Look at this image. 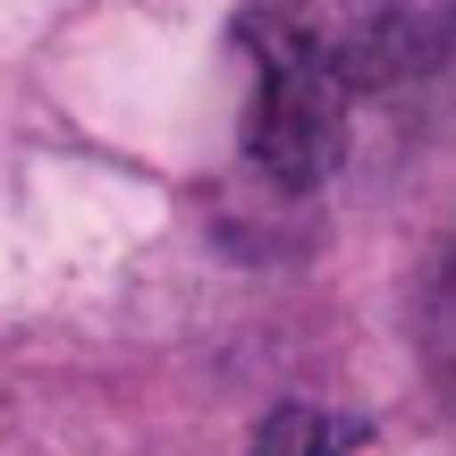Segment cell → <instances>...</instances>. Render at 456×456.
Masks as SVG:
<instances>
[{"mask_svg":"<svg viewBox=\"0 0 456 456\" xmlns=\"http://www.w3.org/2000/svg\"><path fill=\"white\" fill-rule=\"evenodd\" d=\"M245 456H355V423H338L322 406H271Z\"/></svg>","mask_w":456,"mask_h":456,"instance_id":"cell-2","label":"cell"},{"mask_svg":"<svg viewBox=\"0 0 456 456\" xmlns=\"http://www.w3.org/2000/svg\"><path fill=\"white\" fill-rule=\"evenodd\" d=\"M423 355H431V372H440V389H448V406H456V254L431 271V296H423Z\"/></svg>","mask_w":456,"mask_h":456,"instance_id":"cell-3","label":"cell"},{"mask_svg":"<svg viewBox=\"0 0 456 456\" xmlns=\"http://www.w3.org/2000/svg\"><path fill=\"white\" fill-rule=\"evenodd\" d=\"M237 43L254 60V169L313 186L338 161L355 102L431 77L456 51V0H245Z\"/></svg>","mask_w":456,"mask_h":456,"instance_id":"cell-1","label":"cell"}]
</instances>
